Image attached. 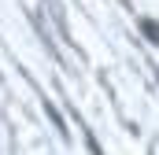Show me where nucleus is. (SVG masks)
<instances>
[]
</instances>
